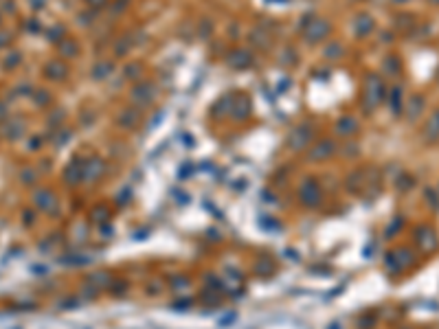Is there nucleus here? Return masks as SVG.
<instances>
[{
    "label": "nucleus",
    "instance_id": "f257e3e1",
    "mask_svg": "<svg viewBox=\"0 0 439 329\" xmlns=\"http://www.w3.org/2000/svg\"><path fill=\"white\" fill-rule=\"evenodd\" d=\"M152 99H154V86L152 84L143 82V84L134 86V90H132V101H134V103H138V106H145V103H149Z\"/></svg>",
    "mask_w": 439,
    "mask_h": 329
},
{
    "label": "nucleus",
    "instance_id": "f03ea898",
    "mask_svg": "<svg viewBox=\"0 0 439 329\" xmlns=\"http://www.w3.org/2000/svg\"><path fill=\"white\" fill-rule=\"evenodd\" d=\"M308 40H312V42H316V40H323L329 33V22L325 20H316L312 22V25H308Z\"/></svg>",
    "mask_w": 439,
    "mask_h": 329
},
{
    "label": "nucleus",
    "instance_id": "7ed1b4c3",
    "mask_svg": "<svg viewBox=\"0 0 439 329\" xmlns=\"http://www.w3.org/2000/svg\"><path fill=\"white\" fill-rule=\"evenodd\" d=\"M310 128H297V132L292 134V138H290V145H292V149H303L305 145H308V141H310Z\"/></svg>",
    "mask_w": 439,
    "mask_h": 329
},
{
    "label": "nucleus",
    "instance_id": "20e7f679",
    "mask_svg": "<svg viewBox=\"0 0 439 329\" xmlns=\"http://www.w3.org/2000/svg\"><path fill=\"white\" fill-rule=\"evenodd\" d=\"M380 92H382V86H380V82L371 75V77L367 79V99L371 103H378L380 99H382V95H380Z\"/></svg>",
    "mask_w": 439,
    "mask_h": 329
},
{
    "label": "nucleus",
    "instance_id": "39448f33",
    "mask_svg": "<svg viewBox=\"0 0 439 329\" xmlns=\"http://www.w3.org/2000/svg\"><path fill=\"white\" fill-rule=\"evenodd\" d=\"M358 130V123H356V119L354 117H343L336 123V132L338 134H343V136H349V134H354V132Z\"/></svg>",
    "mask_w": 439,
    "mask_h": 329
},
{
    "label": "nucleus",
    "instance_id": "423d86ee",
    "mask_svg": "<svg viewBox=\"0 0 439 329\" xmlns=\"http://www.w3.org/2000/svg\"><path fill=\"white\" fill-rule=\"evenodd\" d=\"M229 64L238 66V68H246V66H251V55L246 51H235V53L229 55Z\"/></svg>",
    "mask_w": 439,
    "mask_h": 329
},
{
    "label": "nucleus",
    "instance_id": "0eeeda50",
    "mask_svg": "<svg viewBox=\"0 0 439 329\" xmlns=\"http://www.w3.org/2000/svg\"><path fill=\"white\" fill-rule=\"evenodd\" d=\"M334 152V145H332V141H321L319 145H316L314 149H312V158L314 160H321V158H325V156H329Z\"/></svg>",
    "mask_w": 439,
    "mask_h": 329
},
{
    "label": "nucleus",
    "instance_id": "6e6552de",
    "mask_svg": "<svg viewBox=\"0 0 439 329\" xmlns=\"http://www.w3.org/2000/svg\"><path fill=\"white\" fill-rule=\"evenodd\" d=\"M108 71H110L108 64H99V68H95V79H103L108 75Z\"/></svg>",
    "mask_w": 439,
    "mask_h": 329
},
{
    "label": "nucleus",
    "instance_id": "1a4fd4ad",
    "mask_svg": "<svg viewBox=\"0 0 439 329\" xmlns=\"http://www.w3.org/2000/svg\"><path fill=\"white\" fill-rule=\"evenodd\" d=\"M340 53H343V49H340L338 44H332V46H329V51H327V55L332 57V60H336V57H338Z\"/></svg>",
    "mask_w": 439,
    "mask_h": 329
}]
</instances>
